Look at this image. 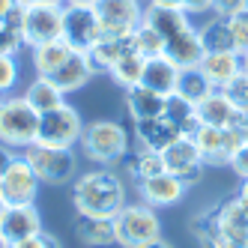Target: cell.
Returning a JSON list of instances; mask_svg holds the SVG:
<instances>
[{"mask_svg":"<svg viewBox=\"0 0 248 248\" xmlns=\"http://www.w3.org/2000/svg\"><path fill=\"white\" fill-rule=\"evenodd\" d=\"M203 54H206V48H203L201 33H198V27H194V24L186 27L183 33H176V36H170V39L165 42V57H168L170 63H176L180 69H194V66H201Z\"/></svg>","mask_w":248,"mask_h":248,"instance_id":"5bb4252c","label":"cell"},{"mask_svg":"<svg viewBox=\"0 0 248 248\" xmlns=\"http://www.w3.org/2000/svg\"><path fill=\"white\" fill-rule=\"evenodd\" d=\"M132 48V42H129V36H102L87 54H90V63H93V69L96 72H108V69L126 54V51Z\"/></svg>","mask_w":248,"mask_h":248,"instance_id":"484cf974","label":"cell"},{"mask_svg":"<svg viewBox=\"0 0 248 248\" xmlns=\"http://www.w3.org/2000/svg\"><path fill=\"white\" fill-rule=\"evenodd\" d=\"M126 183L117 176V170L93 168L81 173L72 183V206L78 216H111L126 206Z\"/></svg>","mask_w":248,"mask_h":248,"instance_id":"6da1fadb","label":"cell"},{"mask_svg":"<svg viewBox=\"0 0 248 248\" xmlns=\"http://www.w3.org/2000/svg\"><path fill=\"white\" fill-rule=\"evenodd\" d=\"M96 15L105 36H132V30L144 18L140 0H96Z\"/></svg>","mask_w":248,"mask_h":248,"instance_id":"8fae6325","label":"cell"},{"mask_svg":"<svg viewBox=\"0 0 248 248\" xmlns=\"http://www.w3.org/2000/svg\"><path fill=\"white\" fill-rule=\"evenodd\" d=\"M66 3H87V6H96V0H66Z\"/></svg>","mask_w":248,"mask_h":248,"instance_id":"bcb514c9","label":"cell"},{"mask_svg":"<svg viewBox=\"0 0 248 248\" xmlns=\"http://www.w3.org/2000/svg\"><path fill=\"white\" fill-rule=\"evenodd\" d=\"M227 24H230V33H233V51L239 57H245L248 54V9L227 18Z\"/></svg>","mask_w":248,"mask_h":248,"instance_id":"e575fe53","label":"cell"},{"mask_svg":"<svg viewBox=\"0 0 248 248\" xmlns=\"http://www.w3.org/2000/svg\"><path fill=\"white\" fill-rule=\"evenodd\" d=\"M180 72H183V69L176 63H170L165 54H158V57L147 60L140 84L150 87V90H155V93H162V96H173L176 93V81H180Z\"/></svg>","mask_w":248,"mask_h":248,"instance_id":"ffe728a7","label":"cell"},{"mask_svg":"<svg viewBox=\"0 0 248 248\" xmlns=\"http://www.w3.org/2000/svg\"><path fill=\"white\" fill-rule=\"evenodd\" d=\"M39 135V111L24 96H0V144L21 153L36 144Z\"/></svg>","mask_w":248,"mask_h":248,"instance_id":"3957f363","label":"cell"},{"mask_svg":"<svg viewBox=\"0 0 248 248\" xmlns=\"http://www.w3.org/2000/svg\"><path fill=\"white\" fill-rule=\"evenodd\" d=\"M135 186H138L140 201L150 203L153 209L180 203V201L186 198V191H188V186L180 180V176H173V173H168V170L155 173V176H147V180H140V183H135Z\"/></svg>","mask_w":248,"mask_h":248,"instance_id":"4fadbf2b","label":"cell"},{"mask_svg":"<svg viewBox=\"0 0 248 248\" xmlns=\"http://www.w3.org/2000/svg\"><path fill=\"white\" fill-rule=\"evenodd\" d=\"M194 111H198V120L201 126H233V120L239 117V111L233 108V102L227 99L224 90H212L206 99H201L194 105Z\"/></svg>","mask_w":248,"mask_h":248,"instance_id":"44dd1931","label":"cell"},{"mask_svg":"<svg viewBox=\"0 0 248 248\" xmlns=\"http://www.w3.org/2000/svg\"><path fill=\"white\" fill-rule=\"evenodd\" d=\"M96 75V69L90 63V54L87 51H72V57H69L54 75H51V81H54L60 90L69 96V93H78L84 90L87 84H90V78Z\"/></svg>","mask_w":248,"mask_h":248,"instance_id":"e0dca14e","label":"cell"},{"mask_svg":"<svg viewBox=\"0 0 248 248\" xmlns=\"http://www.w3.org/2000/svg\"><path fill=\"white\" fill-rule=\"evenodd\" d=\"M198 69L206 75V81L216 87V90H224V87L245 69V63L236 51H212V54H203Z\"/></svg>","mask_w":248,"mask_h":248,"instance_id":"2e32d148","label":"cell"},{"mask_svg":"<svg viewBox=\"0 0 248 248\" xmlns=\"http://www.w3.org/2000/svg\"><path fill=\"white\" fill-rule=\"evenodd\" d=\"M81 150L93 165H102V168L120 165L123 155L132 150V135L117 120H93V123H84Z\"/></svg>","mask_w":248,"mask_h":248,"instance_id":"7a4b0ae2","label":"cell"},{"mask_svg":"<svg viewBox=\"0 0 248 248\" xmlns=\"http://www.w3.org/2000/svg\"><path fill=\"white\" fill-rule=\"evenodd\" d=\"M162 158H165V170L173 173V176H180L186 186L201 183L206 162H203V155H201V150H198V144H194L191 135H180L162 153Z\"/></svg>","mask_w":248,"mask_h":248,"instance_id":"30bf717a","label":"cell"},{"mask_svg":"<svg viewBox=\"0 0 248 248\" xmlns=\"http://www.w3.org/2000/svg\"><path fill=\"white\" fill-rule=\"evenodd\" d=\"M18 60L15 54H0V96H9L15 87H18Z\"/></svg>","mask_w":248,"mask_h":248,"instance_id":"d6a6232c","label":"cell"},{"mask_svg":"<svg viewBox=\"0 0 248 248\" xmlns=\"http://www.w3.org/2000/svg\"><path fill=\"white\" fill-rule=\"evenodd\" d=\"M24 48V36L18 27V9H15L9 18L0 21V54H18Z\"/></svg>","mask_w":248,"mask_h":248,"instance_id":"1f68e13d","label":"cell"},{"mask_svg":"<svg viewBox=\"0 0 248 248\" xmlns=\"http://www.w3.org/2000/svg\"><path fill=\"white\" fill-rule=\"evenodd\" d=\"M12 158H15V150H9L6 144H0V176H3V170L9 168Z\"/></svg>","mask_w":248,"mask_h":248,"instance_id":"ab89813d","label":"cell"},{"mask_svg":"<svg viewBox=\"0 0 248 248\" xmlns=\"http://www.w3.org/2000/svg\"><path fill=\"white\" fill-rule=\"evenodd\" d=\"M242 63H245V69H248V54H245V57H242Z\"/></svg>","mask_w":248,"mask_h":248,"instance_id":"7dc6e473","label":"cell"},{"mask_svg":"<svg viewBox=\"0 0 248 248\" xmlns=\"http://www.w3.org/2000/svg\"><path fill=\"white\" fill-rule=\"evenodd\" d=\"M15 9H18V0H0V21L9 18Z\"/></svg>","mask_w":248,"mask_h":248,"instance_id":"60d3db41","label":"cell"},{"mask_svg":"<svg viewBox=\"0 0 248 248\" xmlns=\"http://www.w3.org/2000/svg\"><path fill=\"white\" fill-rule=\"evenodd\" d=\"M224 93H227L230 102H233V108L239 114H248V69H242V72L224 87Z\"/></svg>","mask_w":248,"mask_h":248,"instance_id":"836d02e7","label":"cell"},{"mask_svg":"<svg viewBox=\"0 0 248 248\" xmlns=\"http://www.w3.org/2000/svg\"><path fill=\"white\" fill-rule=\"evenodd\" d=\"M42 180L36 176V170L30 168V162L15 153V158L9 162V168L0 176V201L6 206H18V203H33L39 194Z\"/></svg>","mask_w":248,"mask_h":248,"instance_id":"9c48e42d","label":"cell"},{"mask_svg":"<svg viewBox=\"0 0 248 248\" xmlns=\"http://www.w3.org/2000/svg\"><path fill=\"white\" fill-rule=\"evenodd\" d=\"M165 117L176 126V132L180 135H194L201 129V120H198V111H194V105L191 102H186L183 96H168V102H165Z\"/></svg>","mask_w":248,"mask_h":248,"instance_id":"f1b7e54d","label":"cell"},{"mask_svg":"<svg viewBox=\"0 0 248 248\" xmlns=\"http://www.w3.org/2000/svg\"><path fill=\"white\" fill-rule=\"evenodd\" d=\"M24 99L33 105V111H39V114H45V111H54V108H60V105L66 102V93L60 90V87L51 81V78H42V75H36L30 84H27V90H24Z\"/></svg>","mask_w":248,"mask_h":248,"instance_id":"cb8c5ba5","label":"cell"},{"mask_svg":"<svg viewBox=\"0 0 248 248\" xmlns=\"http://www.w3.org/2000/svg\"><path fill=\"white\" fill-rule=\"evenodd\" d=\"M242 9H248V0H212V15L218 18H233Z\"/></svg>","mask_w":248,"mask_h":248,"instance_id":"8d00e7d4","label":"cell"},{"mask_svg":"<svg viewBox=\"0 0 248 248\" xmlns=\"http://www.w3.org/2000/svg\"><path fill=\"white\" fill-rule=\"evenodd\" d=\"M123 165H126V173L132 176L135 183L147 180V176H155L165 170V158L162 153H153V150H140L132 144V150L123 155Z\"/></svg>","mask_w":248,"mask_h":248,"instance_id":"d4e9b609","label":"cell"},{"mask_svg":"<svg viewBox=\"0 0 248 248\" xmlns=\"http://www.w3.org/2000/svg\"><path fill=\"white\" fill-rule=\"evenodd\" d=\"M39 3H66V0H18V6H39Z\"/></svg>","mask_w":248,"mask_h":248,"instance_id":"b9f144b4","label":"cell"},{"mask_svg":"<svg viewBox=\"0 0 248 248\" xmlns=\"http://www.w3.org/2000/svg\"><path fill=\"white\" fill-rule=\"evenodd\" d=\"M81 135H84V120L69 102H63L54 111L39 114V135H36L39 144L72 150L75 144H81Z\"/></svg>","mask_w":248,"mask_h":248,"instance_id":"52a82bcc","label":"cell"},{"mask_svg":"<svg viewBox=\"0 0 248 248\" xmlns=\"http://www.w3.org/2000/svg\"><path fill=\"white\" fill-rule=\"evenodd\" d=\"M198 33H201L206 54H212V51H233V33H230L227 18H218V15L209 12V18L198 27Z\"/></svg>","mask_w":248,"mask_h":248,"instance_id":"83f0119b","label":"cell"},{"mask_svg":"<svg viewBox=\"0 0 248 248\" xmlns=\"http://www.w3.org/2000/svg\"><path fill=\"white\" fill-rule=\"evenodd\" d=\"M191 15L176 9V6H162V3H144V21L147 27H153L158 36H162L165 42L170 36H176V33H183L186 27H191Z\"/></svg>","mask_w":248,"mask_h":248,"instance_id":"ac0fdd59","label":"cell"},{"mask_svg":"<svg viewBox=\"0 0 248 248\" xmlns=\"http://www.w3.org/2000/svg\"><path fill=\"white\" fill-rule=\"evenodd\" d=\"M75 236L90 248L117 245V218H111V216H75Z\"/></svg>","mask_w":248,"mask_h":248,"instance_id":"d6986e66","label":"cell"},{"mask_svg":"<svg viewBox=\"0 0 248 248\" xmlns=\"http://www.w3.org/2000/svg\"><path fill=\"white\" fill-rule=\"evenodd\" d=\"M18 27L24 36V48H39L45 42L63 39V3L18 6Z\"/></svg>","mask_w":248,"mask_h":248,"instance_id":"5b68a950","label":"cell"},{"mask_svg":"<svg viewBox=\"0 0 248 248\" xmlns=\"http://www.w3.org/2000/svg\"><path fill=\"white\" fill-rule=\"evenodd\" d=\"M239 201H242V203H248V176L242 180V188H239Z\"/></svg>","mask_w":248,"mask_h":248,"instance_id":"ee69618b","label":"cell"},{"mask_svg":"<svg viewBox=\"0 0 248 248\" xmlns=\"http://www.w3.org/2000/svg\"><path fill=\"white\" fill-rule=\"evenodd\" d=\"M129 42H132V51H138V54L147 57V60H150V57H158V54H165V39L158 36L153 27H147L144 21H140V24L132 30Z\"/></svg>","mask_w":248,"mask_h":248,"instance_id":"4dcf8cb0","label":"cell"},{"mask_svg":"<svg viewBox=\"0 0 248 248\" xmlns=\"http://www.w3.org/2000/svg\"><path fill=\"white\" fill-rule=\"evenodd\" d=\"M147 3H162V6H176L188 15H209L212 0H147Z\"/></svg>","mask_w":248,"mask_h":248,"instance_id":"d590c367","label":"cell"},{"mask_svg":"<svg viewBox=\"0 0 248 248\" xmlns=\"http://www.w3.org/2000/svg\"><path fill=\"white\" fill-rule=\"evenodd\" d=\"M102 36H105V30H102L99 15H96V6L63 3V39L72 48L90 51Z\"/></svg>","mask_w":248,"mask_h":248,"instance_id":"ba28073f","label":"cell"},{"mask_svg":"<svg viewBox=\"0 0 248 248\" xmlns=\"http://www.w3.org/2000/svg\"><path fill=\"white\" fill-rule=\"evenodd\" d=\"M9 248H63L60 242H57V236H51V233H36V236H30V239H21V242H15V245H9Z\"/></svg>","mask_w":248,"mask_h":248,"instance_id":"f35d334b","label":"cell"},{"mask_svg":"<svg viewBox=\"0 0 248 248\" xmlns=\"http://www.w3.org/2000/svg\"><path fill=\"white\" fill-rule=\"evenodd\" d=\"M3 209H6V203L0 201V218H3ZM0 248H6V242H3V236H0Z\"/></svg>","mask_w":248,"mask_h":248,"instance_id":"f6af8a7d","label":"cell"},{"mask_svg":"<svg viewBox=\"0 0 248 248\" xmlns=\"http://www.w3.org/2000/svg\"><path fill=\"white\" fill-rule=\"evenodd\" d=\"M21 155L30 162V168L36 170L39 180L48 186H66L78 170L75 150H66V147H45L36 140L27 150H21Z\"/></svg>","mask_w":248,"mask_h":248,"instance_id":"8992f818","label":"cell"},{"mask_svg":"<svg viewBox=\"0 0 248 248\" xmlns=\"http://www.w3.org/2000/svg\"><path fill=\"white\" fill-rule=\"evenodd\" d=\"M165 102H168V96L150 90V87H144V84H138V87H132V90H126V111H129V117L135 123L162 117L165 114Z\"/></svg>","mask_w":248,"mask_h":248,"instance_id":"7402d4cb","label":"cell"},{"mask_svg":"<svg viewBox=\"0 0 248 248\" xmlns=\"http://www.w3.org/2000/svg\"><path fill=\"white\" fill-rule=\"evenodd\" d=\"M227 168L233 170L236 176H242V180L248 176V129H245V135H242V147L236 150L233 158H230V165H227Z\"/></svg>","mask_w":248,"mask_h":248,"instance_id":"74e56055","label":"cell"},{"mask_svg":"<svg viewBox=\"0 0 248 248\" xmlns=\"http://www.w3.org/2000/svg\"><path fill=\"white\" fill-rule=\"evenodd\" d=\"M42 233V216L36 203H18V206H6L3 209V218H0V236H3L6 248L21 242V239H30Z\"/></svg>","mask_w":248,"mask_h":248,"instance_id":"7c38bea8","label":"cell"},{"mask_svg":"<svg viewBox=\"0 0 248 248\" xmlns=\"http://www.w3.org/2000/svg\"><path fill=\"white\" fill-rule=\"evenodd\" d=\"M155 239H162V218L150 203H126L117 212V245L140 248Z\"/></svg>","mask_w":248,"mask_h":248,"instance_id":"277c9868","label":"cell"},{"mask_svg":"<svg viewBox=\"0 0 248 248\" xmlns=\"http://www.w3.org/2000/svg\"><path fill=\"white\" fill-rule=\"evenodd\" d=\"M144 66H147V57H140L138 51H126L111 69H108V75H111V81L114 84H120L123 90H132V87H138L140 84V78H144Z\"/></svg>","mask_w":248,"mask_h":248,"instance_id":"4316f807","label":"cell"},{"mask_svg":"<svg viewBox=\"0 0 248 248\" xmlns=\"http://www.w3.org/2000/svg\"><path fill=\"white\" fill-rule=\"evenodd\" d=\"M176 138H180L176 126L162 114V117H153V120H140V123H135V140H132V144L140 147V150L165 153Z\"/></svg>","mask_w":248,"mask_h":248,"instance_id":"9a60e30c","label":"cell"},{"mask_svg":"<svg viewBox=\"0 0 248 248\" xmlns=\"http://www.w3.org/2000/svg\"><path fill=\"white\" fill-rule=\"evenodd\" d=\"M212 90H216V87L206 81V75L201 72L198 66H194V69H183V72H180V81H176V96H183L186 102L198 105V102L206 99Z\"/></svg>","mask_w":248,"mask_h":248,"instance_id":"f546056e","label":"cell"},{"mask_svg":"<svg viewBox=\"0 0 248 248\" xmlns=\"http://www.w3.org/2000/svg\"><path fill=\"white\" fill-rule=\"evenodd\" d=\"M30 51H33V69H36V75L51 78L78 48H72L66 39H54V42H45L39 48H30Z\"/></svg>","mask_w":248,"mask_h":248,"instance_id":"603a6c76","label":"cell"},{"mask_svg":"<svg viewBox=\"0 0 248 248\" xmlns=\"http://www.w3.org/2000/svg\"><path fill=\"white\" fill-rule=\"evenodd\" d=\"M140 248H173V245L165 242V239H155V242H147V245H140Z\"/></svg>","mask_w":248,"mask_h":248,"instance_id":"7bdbcfd3","label":"cell"}]
</instances>
